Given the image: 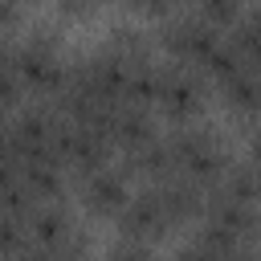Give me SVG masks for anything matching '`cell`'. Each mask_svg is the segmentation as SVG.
<instances>
[{"instance_id":"cell-1","label":"cell","mask_w":261,"mask_h":261,"mask_svg":"<svg viewBox=\"0 0 261 261\" xmlns=\"http://www.w3.org/2000/svg\"><path fill=\"white\" fill-rule=\"evenodd\" d=\"M163 139H167L175 175H188V179L200 184L204 192H208V188L224 175V167L232 163V151L224 147V139H220L208 122H184V126H171Z\"/></svg>"},{"instance_id":"cell-2","label":"cell","mask_w":261,"mask_h":261,"mask_svg":"<svg viewBox=\"0 0 261 261\" xmlns=\"http://www.w3.org/2000/svg\"><path fill=\"white\" fill-rule=\"evenodd\" d=\"M16 73L29 90V98H45L53 102L65 86V69H69V57L61 49V37L49 29V24H33L20 41H16Z\"/></svg>"},{"instance_id":"cell-3","label":"cell","mask_w":261,"mask_h":261,"mask_svg":"<svg viewBox=\"0 0 261 261\" xmlns=\"http://www.w3.org/2000/svg\"><path fill=\"white\" fill-rule=\"evenodd\" d=\"M151 33H155V49H163L171 65H188L196 73L204 65V57L224 41V33L204 24L196 16V8H171L167 16H159V24Z\"/></svg>"},{"instance_id":"cell-4","label":"cell","mask_w":261,"mask_h":261,"mask_svg":"<svg viewBox=\"0 0 261 261\" xmlns=\"http://www.w3.org/2000/svg\"><path fill=\"white\" fill-rule=\"evenodd\" d=\"M57 130H61L57 106L45 102V98H24L12 110V122H8V147H12L16 163L41 159V155H53L57 159Z\"/></svg>"},{"instance_id":"cell-5","label":"cell","mask_w":261,"mask_h":261,"mask_svg":"<svg viewBox=\"0 0 261 261\" xmlns=\"http://www.w3.org/2000/svg\"><path fill=\"white\" fill-rule=\"evenodd\" d=\"M208 106V82L188 65H159V90H155V114H163L171 126L200 122Z\"/></svg>"},{"instance_id":"cell-6","label":"cell","mask_w":261,"mask_h":261,"mask_svg":"<svg viewBox=\"0 0 261 261\" xmlns=\"http://www.w3.org/2000/svg\"><path fill=\"white\" fill-rule=\"evenodd\" d=\"M192 228H204V232H212L228 245H241V249H257V241H261V204L224 200V196L204 192V216Z\"/></svg>"},{"instance_id":"cell-7","label":"cell","mask_w":261,"mask_h":261,"mask_svg":"<svg viewBox=\"0 0 261 261\" xmlns=\"http://www.w3.org/2000/svg\"><path fill=\"white\" fill-rule=\"evenodd\" d=\"M118 224V241H135V245H155L171 232V220L155 196V188H135L130 200L122 204V212L114 216Z\"/></svg>"},{"instance_id":"cell-8","label":"cell","mask_w":261,"mask_h":261,"mask_svg":"<svg viewBox=\"0 0 261 261\" xmlns=\"http://www.w3.org/2000/svg\"><path fill=\"white\" fill-rule=\"evenodd\" d=\"M110 155H114V143H110L102 130L77 126V122H65V118H61V130H57V159H61L65 171H73V179L86 175V171H94V167H106Z\"/></svg>"},{"instance_id":"cell-9","label":"cell","mask_w":261,"mask_h":261,"mask_svg":"<svg viewBox=\"0 0 261 261\" xmlns=\"http://www.w3.org/2000/svg\"><path fill=\"white\" fill-rule=\"evenodd\" d=\"M24 228H29V245L41 249V253H57V249H65V245H73V241L86 237L82 224H77V216H73V208L65 200H41V204H33Z\"/></svg>"},{"instance_id":"cell-10","label":"cell","mask_w":261,"mask_h":261,"mask_svg":"<svg viewBox=\"0 0 261 261\" xmlns=\"http://www.w3.org/2000/svg\"><path fill=\"white\" fill-rule=\"evenodd\" d=\"M130 192L135 188H130V175L122 171V163H106V167L77 175V200L94 216H118L122 204L130 200Z\"/></svg>"},{"instance_id":"cell-11","label":"cell","mask_w":261,"mask_h":261,"mask_svg":"<svg viewBox=\"0 0 261 261\" xmlns=\"http://www.w3.org/2000/svg\"><path fill=\"white\" fill-rule=\"evenodd\" d=\"M155 196H159V204H163L171 228L196 224V220L204 216V188L192 184L188 175H175V171H171L163 184H155Z\"/></svg>"},{"instance_id":"cell-12","label":"cell","mask_w":261,"mask_h":261,"mask_svg":"<svg viewBox=\"0 0 261 261\" xmlns=\"http://www.w3.org/2000/svg\"><path fill=\"white\" fill-rule=\"evenodd\" d=\"M155 135H159V114L151 106H126V102L114 106V114H110V143H114V151L126 155V151L151 143Z\"/></svg>"},{"instance_id":"cell-13","label":"cell","mask_w":261,"mask_h":261,"mask_svg":"<svg viewBox=\"0 0 261 261\" xmlns=\"http://www.w3.org/2000/svg\"><path fill=\"white\" fill-rule=\"evenodd\" d=\"M122 171H126L130 179H139V188H155V184H163V179L175 171V167H171L167 139H163V135H155L151 143H143V147L126 151V155H122Z\"/></svg>"},{"instance_id":"cell-14","label":"cell","mask_w":261,"mask_h":261,"mask_svg":"<svg viewBox=\"0 0 261 261\" xmlns=\"http://www.w3.org/2000/svg\"><path fill=\"white\" fill-rule=\"evenodd\" d=\"M220 90V102H224V110L228 114H237L241 122H261V73H253V69H241L237 77H228L224 86H216Z\"/></svg>"},{"instance_id":"cell-15","label":"cell","mask_w":261,"mask_h":261,"mask_svg":"<svg viewBox=\"0 0 261 261\" xmlns=\"http://www.w3.org/2000/svg\"><path fill=\"white\" fill-rule=\"evenodd\" d=\"M65 167L53 159V155H41V159H24L20 163V184L29 188V196L41 204V200H65Z\"/></svg>"},{"instance_id":"cell-16","label":"cell","mask_w":261,"mask_h":261,"mask_svg":"<svg viewBox=\"0 0 261 261\" xmlns=\"http://www.w3.org/2000/svg\"><path fill=\"white\" fill-rule=\"evenodd\" d=\"M106 49L110 53H118L122 61H147V57H155V33L151 29H143V24H110V33H106Z\"/></svg>"},{"instance_id":"cell-17","label":"cell","mask_w":261,"mask_h":261,"mask_svg":"<svg viewBox=\"0 0 261 261\" xmlns=\"http://www.w3.org/2000/svg\"><path fill=\"white\" fill-rule=\"evenodd\" d=\"M241 69H249V65L241 61V53L232 49V41L224 37V41H220V45H216V49L204 57L200 77H204V82H212V86H224V82H228V77H237Z\"/></svg>"},{"instance_id":"cell-18","label":"cell","mask_w":261,"mask_h":261,"mask_svg":"<svg viewBox=\"0 0 261 261\" xmlns=\"http://www.w3.org/2000/svg\"><path fill=\"white\" fill-rule=\"evenodd\" d=\"M196 16L204 24H212L216 33H228L237 24V16H241V4L237 0H208V4H196Z\"/></svg>"},{"instance_id":"cell-19","label":"cell","mask_w":261,"mask_h":261,"mask_svg":"<svg viewBox=\"0 0 261 261\" xmlns=\"http://www.w3.org/2000/svg\"><path fill=\"white\" fill-rule=\"evenodd\" d=\"M29 98V90H24V82H20V73H16V61H8V65H0V106L12 114L20 102Z\"/></svg>"},{"instance_id":"cell-20","label":"cell","mask_w":261,"mask_h":261,"mask_svg":"<svg viewBox=\"0 0 261 261\" xmlns=\"http://www.w3.org/2000/svg\"><path fill=\"white\" fill-rule=\"evenodd\" d=\"M24 245H29V228H24V220H20V216H4V212H0V257L20 253Z\"/></svg>"},{"instance_id":"cell-21","label":"cell","mask_w":261,"mask_h":261,"mask_svg":"<svg viewBox=\"0 0 261 261\" xmlns=\"http://www.w3.org/2000/svg\"><path fill=\"white\" fill-rule=\"evenodd\" d=\"M102 261H155L151 245H135V241H118L114 249H106Z\"/></svg>"},{"instance_id":"cell-22","label":"cell","mask_w":261,"mask_h":261,"mask_svg":"<svg viewBox=\"0 0 261 261\" xmlns=\"http://www.w3.org/2000/svg\"><path fill=\"white\" fill-rule=\"evenodd\" d=\"M45 261H90V245H86V237H82V241L57 249V253H45Z\"/></svg>"},{"instance_id":"cell-23","label":"cell","mask_w":261,"mask_h":261,"mask_svg":"<svg viewBox=\"0 0 261 261\" xmlns=\"http://www.w3.org/2000/svg\"><path fill=\"white\" fill-rule=\"evenodd\" d=\"M20 24V4H12V0H0V33H12Z\"/></svg>"},{"instance_id":"cell-24","label":"cell","mask_w":261,"mask_h":261,"mask_svg":"<svg viewBox=\"0 0 261 261\" xmlns=\"http://www.w3.org/2000/svg\"><path fill=\"white\" fill-rule=\"evenodd\" d=\"M12 53H16L12 33H0V65H8V61H12Z\"/></svg>"},{"instance_id":"cell-25","label":"cell","mask_w":261,"mask_h":261,"mask_svg":"<svg viewBox=\"0 0 261 261\" xmlns=\"http://www.w3.org/2000/svg\"><path fill=\"white\" fill-rule=\"evenodd\" d=\"M0 261H45V253H41V249H33V245H24L20 253H12V257H0Z\"/></svg>"},{"instance_id":"cell-26","label":"cell","mask_w":261,"mask_h":261,"mask_svg":"<svg viewBox=\"0 0 261 261\" xmlns=\"http://www.w3.org/2000/svg\"><path fill=\"white\" fill-rule=\"evenodd\" d=\"M8 122H12V114H8V110H4V106H0V143H4V139H8Z\"/></svg>"},{"instance_id":"cell-27","label":"cell","mask_w":261,"mask_h":261,"mask_svg":"<svg viewBox=\"0 0 261 261\" xmlns=\"http://www.w3.org/2000/svg\"><path fill=\"white\" fill-rule=\"evenodd\" d=\"M253 261H261V249H257V257H253Z\"/></svg>"}]
</instances>
